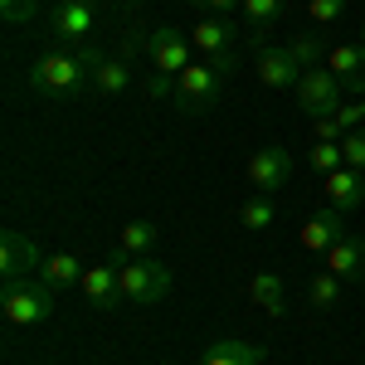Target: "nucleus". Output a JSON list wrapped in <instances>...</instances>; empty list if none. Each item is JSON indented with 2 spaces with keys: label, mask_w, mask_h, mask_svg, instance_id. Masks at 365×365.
<instances>
[{
  "label": "nucleus",
  "mask_w": 365,
  "mask_h": 365,
  "mask_svg": "<svg viewBox=\"0 0 365 365\" xmlns=\"http://www.w3.org/2000/svg\"><path fill=\"white\" fill-rule=\"evenodd\" d=\"M29 88L44 98H78L83 88H93V63L83 49H49L29 63Z\"/></svg>",
  "instance_id": "obj_1"
},
{
  "label": "nucleus",
  "mask_w": 365,
  "mask_h": 365,
  "mask_svg": "<svg viewBox=\"0 0 365 365\" xmlns=\"http://www.w3.org/2000/svg\"><path fill=\"white\" fill-rule=\"evenodd\" d=\"M54 297L58 292L44 278L5 282V292H0V317H5L10 327H39V322L54 317Z\"/></svg>",
  "instance_id": "obj_2"
},
{
  "label": "nucleus",
  "mask_w": 365,
  "mask_h": 365,
  "mask_svg": "<svg viewBox=\"0 0 365 365\" xmlns=\"http://www.w3.org/2000/svg\"><path fill=\"white\" fill-rule=\"evenodd\" d=\"M225 83H229L225 68H215L210 58H195V63L175 78V108H180V113H210V108L220 103Z\"/></svg>",
  "instance_id": "obj_3"
},
{
  "label": "nucleus",
  "mask_w": 365,
  "mask_h": 365,
  "mask_svg": "<svg viewBox=\"0 0 365 365\" xmlns=\"http://www.w3.org/2000/svg\"><path fill=\"white\" fill-rule=\"evenodd\" d=\"M117 273H122V302H132V307H151V302H161L170 292V273L161 263H151V253L146 258H113Z\"/></svg>",
  "instance_id": "obj_4"
},
{
  "label": "nucleus",
  "mask_w": 365,
  "mask_h": 365,
  "mask_svg": "<svg viewBox=\"0 0 365 365\" xmlns=\"http://www.w3.org/2000/svg\"><path fill=\"white\" fill-rule=\"evenodd\" d=\"M146 54H151V68L156 73H166V78H180L190 63H195V44H190V34L175 25H156L146 34Z\"/></svg>",
  "instance_id": "obj_5"
},
{
  "label": "nucleus",
  "mask_w": 365,
  "mask_h": 365,
  "mask_svg": "<svg viewBox=\"0 0 365 365\" xmlns=\"http://www.w3.org/2000/svg\"><path fill=\"white\" fill-rule=\"evenodd\" d=\"M292 93H297L302 117H312V122H317V117H336L341 113V93H346V88H341V78L331 73V68H307V73L297 78V88H292Z\"/></svg>",
  "instance_id": "obj_6"
},
{
  "label": "nucleus",
  "mask_w": 365,
  "mask_h": 365,
  "mask_svg": "<svg viewBox=\"0 0 365 365\" xmlns=\"http://www.w3.org/2000/svg\"><path fill=\"white\" fill-rule=\"evenodd\" d=\"M39 268H44L39 244L29 234H20V229H5V239H0V278L25 282V278H39Z\"/></svg>",
  "instance_id": "obj_7"
},
{
  "label": "nucleus",
  "mask_w": 365,
  "mask_h": 365,
  "mask_svg": "<svg viewBox=\"0 0 365 365\" xmlns=\"http://www.w3.org/2000/svg\"><path fill=\"white\" fill-rule=\"evenodd\" d=\"M93 29H98V0H58L54 5V34L68 49H88Z\"/></svg>",
  "instance_id": "obj_8"
},
{
  "label": "nucleus",
  "mask_w": 365,
  "mask_h": 365,
  "mask_svg": "<svg viewBox=\"0 0 365 365\" xmlns=\"http://www.w3.org/2000/svg\"><path fill=\"white\" fill-rule=\"evenodd\" d=\"M292 180V151L287 146H263L249 156V185L258 195H273Z\"/></svg>",
  "instance_id": "obj_9"
},
{
  "label": "nucleus",
  "mask_w": 365,
  "mask_h": 365,
  "mask_svg": "<svg viewBox=\"0 0 365 365\" xmlns=\"http://www.w3.org/2000/svg\"><path fill=\"white\" fill-rule=\"evenodd\" d=\"M78 292H83V302L93 312H113L122 307V273H117V263H88L83 268V282H78Z\"/></svg>",
  "instance_id": "obj_10"
},
{
  "label": "nucleus",
  "mask_w": 365,
  "mask_h": 365,
  "mask_svg": "<svg viewBox=\"0 0 365 365\" xmlns=\"http://www.w3.org/2000/svg\"><path fill=\"white\" fill-rule=\"evenodd\" d=\"M346 239V210L336 205H322L317 215H307V225H302V253H317V258H327L331 244Z\"/></svg>",
  "instance_id": "obj_11"
},
{
  "label": "nucleus",
  "mask_w": 365,
  "mask_h": 365,
  "mask_svg": "<svg viewBox=\"0 0 365 365\" xmlns=\"http://www.w3.org/2000/svg\"><path fill=\"white\" fill-rule=\"evenodd\" d=\"M307 68L292 58V49H268V44H258V83L263 88H297Z\"/></svg>",
  "instance_id": "obj_12"
},
{
  "label": "nucleus",
  "mask_w": 365,
  "mask_h": 365,
  "mask_svg": "<svg viewBox=\"0 0 365 365\" xmlns=\"http://www.w3.org/2000/svg\"><path fill=\"white\" fill-rule=\"evenodd\" d=\"M327 68L341 78L346 93H365V44H331L327 49Z\"/></svg>",
  "instance_id": "obj_13"
},
{
  "label": "nucleus",
  "mask_w": 365,
  "mask_h": 365,
  "mask_svg": "<svg viewBox=\"0 0 365 365\" xmlns=\"http://www.w3.org/2000/svg\"><path fill=\"white\" fill-rule=\"evenodd\" d=\"M322 190H327V205H336V210L351 215L365 200V170L341 166V170H331V175H322Z\"/></svg>",
  "instance_id": "obj_14"
},
{
  "label": "nucleus",
  "mask_w": 365,
  "mask_h": 365,
  "mask_svg": "<svg viewBox=\"0 0 365 365\" xmlns=\"http://www.w3.org/2000/svg\"><path fill=\"white\" fill-rule=\"evenodd\" d=\"M327 273H336L341 282H361L365 278V239L346 234L341 244L327 249Z\"/></svg>",
  "instance_id": "obj_15"
},
{
  "label": "nucleus",
  "mask_w": 365,
  "mask_h": 365,
  "mask_svg": "<svg viewBox=\"0 0 365 365\" xmlns=\"http://www.w3.org/2000/svg\"><path fill=\"white\" fill-rule=\"evenodd\" d=\"M229 39H234V25H229V15H205V20L190 29V44H195V54H205V58L234 54V49H229Z\"/></svg>",
  "instance_id": "obj_16"
},
{
  "label": "nucleus",
  "mask_w": 365,
  "mask_h": 365,
  "mask_svg": "<svg viewBox=\"0 0 365 365\" xmlns=\"http://www.w3.org/2000/svg\"><path fill=\"white\" fill-rule=\"evenodd\" d=\"M88 63H93V88L98 93H108V98H117V93H127V83H132V68L122 63V58H103L98 49H83Z\"/></svg>",
  "instance_id": "obj_17"
},
{
  "label": "nucleus",
  "mask_w": 365,
  "mask_h": 365,
  "mask_svg": "<svg viewBox=\"0 0 365 365\" xmlns=\"http://www.w3.org/2000/svg\"><path fill=\"white\" fill-rule=\"evenodd\" d=\"M200 365H263V346H253V341H215Z\"/></svg>",
  "instance_id": "obj_18"
},
{
  "label": "nucleus",
  "mask_w": 365,
  "mask_h": 365,
  "mask_svg": "<svg viewBox=\"0 0 365 365\" xmlns=\"http://www.w3.org/2000/svg\"><path fill=\"white\" fill-rule=\"evenodd\" d=\"M151 249H156V225H146V220H132V225H122V234H117L113 258H146Z\"/></svg>",
  "instance_id": "obj_19"
},
{
  "label": "nucleus",
  "mask_w": 365,
  "mask_h": 365,
  "mask_svg": "<svg viewBox=\"0 0 365 365\" xmlns=\"http://www.w3.org/2000/svg\"><path fill=\"white\" fill-rule=\"evenodd\" d=\"M39 278L49 282L54 292H63V287H73V282H83V263H78L73 253H54V258H44V268H39Z\"/></svg>",
  "instance_id": "obj_20"
},
{
  "label": "nucleus",
  "mask_w": 365,
  "mask_h": 365,
  "mask_svg": "<svg viewBox=\"0 0 365 365\" xmlns=\"http://www.w3.org/2000/svg\"><path fill=\"white\" fill-rule=\"evenodd\" d=\"M282 10H287V0H244V29H253V34H268V29L282 20Z\"/></svg>",
  "instance_id": "obj_21"
},
{
  "label": "nucleus",
  "mask_w": 365,
  "mask_h": 365,
  "mask_svg": "<svg viewBox=\"0 0 365 365\" xmlns=\"http://www.w3.org/2000/svg\"><path fill=\"white\" fill-rule=\"evenodd\" d=\"M249 297L268 312V317H282V307H287V302H282V278L278 273H258V278L249 282Z\"/></svg>",
  "instance_id": "obj_22"
},
{
  "label": "nucleus",
  "mask_w": 365,
  "mask_h": 365,
  "mask_svg": "<svg viewBox=\"0 0 365 365\" xmlns=\"http://www.w3.org/2000/svg\"><path fill=\"white\" fill-rule=\"evenodd\" d=\"M273 220H278L273 200H268V195H258V190H253V195L244 200V205H239V225L249 229V234H263V229L273 225Z\"/></svg>",
  "instance_id": "obj_23"
},
{
  "label": "nucleus",
  "mask_w": 365,
  "mask_h": 365,
  "mask_svg": "<svg viewBox=\"0 0 365 365\" xmlns=\"http://www.w3.org/2000/svg\"><path fill=\"white\" fill-rule=\"evenodd\" d=\"M336 302H341V278H336V273H317V278L307 282V307L331 312Z\"/></svg>",
  "instance_id": "obj_24"
},
{
  "label": "nucleus",
  "mask_w": 365,
  "mask_h": 365,
  "mask_svg": "<svg viewBox=\"0 0 365 365\" xmlns=\"http://www.w3.org/2000/svg\"><path fill=\"white\" fill-rule=\"evenodd\" d=\"M307 166L317 170V175H331V170L346 166V156H341V141H317L307 151Z\"/></svg>",
  "instance_id": "obj_25"
},
{
  "label": "nucleus",
  "mask_w": 365,
  "mask_h": 365,
  "mask_svg": "<svg viewBox=\"0 0 365 365\" xmlns=\"http://www.w3.org/2000/svg\"><path fill=\"white\" fill-rule=\"evenodd\" d=\"M287 49H292V58H297L302 68H317V63L327 58V44H322V34H297Z\"/></svg>",
  "instance_id": "obj_26"
},
{
  "label": "nucleus",
  "mask_w": 365,
  "mask_h": 365,
  "mask_svg": "<svg viewBox=\"0 0 365 365\" xmlns=\"http://www.w3.org/2000/svg\"><path fill=\"white\" fill-rule=\"evenodd\" d=\"M341 15H346V0H307V20H312L317 29L336 25Z\"/></svg>",
  "instance_id": "obj_27"
},
{
  "label": "nucleus",
  "mask_w": 365,
  "mask_h": 365,
  "mask_svg": "<svg viewBox=\"0 0 365 365\" xmlns=\"http://www.w3.org/2000/svg\"><path fill=\"white\" fill-rule=\"evenodd\" d=\"M39 15V0H0V20L5 25H29Z\"/></svg>",
  "instance_id": "obj_28"
},
{
  "label": "nucleus",
  "mask_w": 365,
  "mask_h": 365,
  "mask_svg": "<svg viewBox=\"0 0 365 365\" xmlns=\"http://www.w3.org/2000/svg\"><path fill=\"white\" fill-rule=\"evenodd\" d=\"M341 156H346V166L365 170V127H356V132L341 137Z\"/></svg>",
  "instance_id": "obj_29"
},
{
  "label": "nucleus",
  "mask_w": 365,
  "mask_h": 365,
  "mask_svg": "<svg viewBox=\"0 0 365 365\" xmlns=\"http://www.w3.org/2000/svg\"><path fill=\"white\" fill-rule=\"evenodd\" d=\"M331 122L341 127V137H346V132H356V127L365 122V103H351V108H341V113L331 117Z\"/></svg>",
  "instance_id": "obj_30"
},
{
  "label": "nucleus",
  "mask_w": 365,
  "mask_h": 365,
  "mask_svg": "<svg viewBox=\"0 0 365 365\" xmlns=\"http://www.w3.org/2000/svg\"><path fill=\"white\" fill-rule=\"evenodd\" d=\"M200 10H210V15H234V10H244V0H190Z\"/></svg>",
  "instance_id": "obj_31"
},
{
  "label": "nucleus",
  "mask_w": 365,
  "mask_h": 365,
  "mask_svg": "<svg viewBox=\"0 0 365 365\" xmlns=\"http://www.w3.org/2000/svg\"><path fill=\"white\" fill-rule=\"evenodd\" d=\"M317 141H341V127L331 117H317Z\"/></svg>",
  "instance_id": "obj_32"
},
{
  "label": "nucleus",
  "mask_w": 365,
  "mask_h": 365,
  "mask_svg": "<svg viewBox=\"0 0 365 365\" xmlns=\"http://www.w3.org/2000/svg\"><path fill=\"white\" fill-rule=\"evenodd\" d=\"M361 44H365V29H361Z\"/></svg>",
  "instance_id": "obj_33"
}]
</instances>
